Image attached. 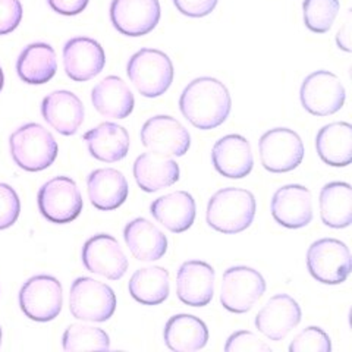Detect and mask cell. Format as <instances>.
<instances>
[{
    "label": "cell",
    "mask_w": 352,
    "mask_h": 352,
    "mask_svg": "<svg viewBox=\"0 0 352 352\" xmlns=\"http://www.w3.org/2000/svg\"><path fill=\"white\" fill-rule=\"evenodd\" d=\"M179 109L191 125L208 131L222 125L232 109V98L228 88L212 76L195 78L179 98Z\"/></svg>",
    "instance_id": "6da1fadb"
},
{
    "label": "cell",
    "mask_w": 352,
    "mask_h": 352,
    "mask_svg": "<svg viewBox=\"0 0 352 352\" xmlns=\"http://www.w3.org/2000/svg\"><path fill=\"white\" fill-rule=\"evenodd\" d=\"M256 198L248 190L223 188L207 206V223L217 232L235 235L251 226L256 217Z\"/></svg>",
    "instance_id": "7a4b0ae2"
},
{
    "label": "cell",
    "mask_w": 352,
    "mask_h": 352,
    "mask_svg": "<svg viewBox=\"0 0 352 352\" xmlns=\"http://www.w3.org/2000/svg\"><path fill=\"white\" fill-rule=\"evenodd\" d=\"M10 154L21 169L40 172L52 166L58 157V142L50 132L38 124L18 128L9 138Z\"/></svg>",
    "instance_id": "3957f363"
},
{
    "label": "cell",
    "mask_w": 352,
    "mask_h": 352,
    "mask_svg": "<svg viewBox=\"0 0 352 352\" xmlns=\"http://www.w3.org/2000/svg\"><path fill=\"white\" fill-rule=\"evenodd\" d=\"M131 82L144 97L154 98L166 93L173 82V63L166 53L156 49H141L128 62Z\"/></svg>",
    "instance_id": "277c9868"
},
{
    "label": "cell",
    "mask_w": 352,
    "mask_h": 352,
    "mask_svg": "<svg viewBox=\"0 0 352 352\" xmlns=\"http://www.w3.org/2000/svg\"><path fill=\"white\" fill-rule=\"evenodd\" d=\"M116 295L103 282L91 278L75 279L69 292V310L82 322L103 323L115 314Z\"/></svg>",
    "instance_id": "5b68a950"
},
{
    "label": "cell",
    "mask_w": 352,
    "mask_h": 352,
    "mask_svg": "<svg viewBox=\"0 0 352 352\" xmlns=\"http://www.w3.org/2000/svg\"><path fill=\"white\" fill-rule=\"evenodd\" d=\"M307 267L318 282L326 285L344 283L352 269L349 248L339 239H318L308 248Z\"/></svg>",
    "instance_id": "8992f818"
},
{
    "label": "cell",
    "mask_w": 352,
    "mask_h": 352,
    "mask_svg": "<svg viewBox=\"0 0 352 352\" xmlns=\"http://www.w3.org/2000/svg\"><path fill=\"white\" fill-rule=\"evenodd\" d=\"M38 208L52 223H69L82 212V197L75 181L68 176H56L38 191Z\"/></svg>",
    "instance_id": "52a82bcc"
},
{
    "label": "cell",
    "mask_w": 352,
    "mask_h": 352,
    "mask_svg": "<svg viewBox=\"0 0 352 352\" xmlns=\"http://www.w3.org/2000/svg\"><path fill=\"white\" fill-rule=\"evenodd\" d=\"M258 150L263 168L272 173H286L298 168L305 153L301 137L288 128L267 131L258 141Z\"/></svg>",
    "instance_id": "ba28073f"
},
{
    "label": "cell",
    "mask_w": 352,
    "mask_h": 352,
    "mask_svg": "<svg viewBox=\"0 0 352 352\" xmlns=\"http://www.w3.org/2000/svg\"><path fill=\"white\" fill-rule=\"evenodd\" d=\"M266 292V280L261 274L247 266H235L225 270L222 278L220 302L228 311L244 314Z\"/></svg>",
    "instance_id": "9c48e42d"
},
{
    "label": "cell",
    "mask_w": 352,
    "mask_h": 352,
    "mask_svg": "<svg viewBox=\"0 0 352 352\" xmlns=\"http://www.w3.org/2000/svg\"><path fill=\"white\" fill-rule=\"evenodd\" d=\"M21 310L34 322H52L62 311L60 282L47 274L28 279L19 291Z\"/></svg>",
    "instance_id": "30bf717a"
},
{
    "label": "cell",
    "mask_w": 352,
    "mask_h": 352,
    "mask_svg": "<svg viewBox=\"0 0 352 352\" xmlns=\"http://www.w3.org/2000/svg\"><path fill=\"white\" fill-rule=\"evenodd\" d=\"M300 97L308 113L314 116H329L344 107L346 93L335 74L316 71L304 80Z\"/></svg>",
    "instance_id": "8fae6325"
},
{
    "label": "cell",
    "mask_w": 352,
    "mask_h": 352,
    "mask_svg": "<svg viewBox=\"0 0 352 352\" xmlns=\"http://www.w3.org/2000/svg\"><path fill=\"white\" fill-rule=\"evenodd\" d=\"M142 146L166 157H181L191 146L190 132L179 120L159 115L150 118L141 129Z\"/></svg>",
    "instance_id": "7c38bea8"
},
{
    "label": "cell",
    "mask_w": 352,
    "mask_h": 352,
    "mask_svg": "<svg viewBox=\"0 0 352 352\" xmlns=\"http://www.w3.org/2000/svg\"><path fill=\"white\" fill-rule=\"evenodd\" d=\"M110 21L120 34L146 36L159 24L160 3L159 0H112Z\"/></svg>",
    "instance_id": "4fadbf2b"
},
{
    "label": "cell",
    "mask_w": 352,
    "mask_h": 352,
    "mask_svg": "<svg viewBox=\"0 0 352 352\" xmlns=\"http://www.w3.org/2000/svg\"><path fill=\"white\" fill-rule=\"evenodd\" d=\"M82 263L88 272L119 280L128 270V258L119 242L107 234H98L82 247Z\"/></svg>",
    "instance_id": "5bb4252c"
},
{
    "label": "cell",
    "mask_w": 352,
    "mask_h": 352,
    "mask_svg": "<svg viewBox=\"0 0 352 352\" xmlns=\"http://www.w3.org/2000/svg\"><path fill=\"white\" fill-rule=\"evenodd\" d=\"M106 53L100 43L88 37L71 38L63 47L65 72L76 82L93 80L104 69Z\"/></svg>",
    "instance_id": "9a60e30c"
},
{
    "label": "cell",
    "mask_w": 352,
    "mask_h": 352,
    "mask_svg": "<svg viewBox=\"0 0 352 352\" xmlns=\"http://www.w3.org/2000/svg\"><path fill=\"white\" fill-rule=\"evenodd\" d=\"M301 322V308L292 296L278 294L272 296L256 316L258 332L274 342L288 336Z\"/></svg>",
    "instance_id": "2e32d148"
},
{
    "label": "cell",
    "mask_w": 352,
    "mask_h": 352,
    "mask_svg": "<svg viewBox=\"0 0 352 352\" xmlns=\"http://www.w3.org/2000/svg\"><path fill=\"white\" fill-rule=\"evenodd\" d=\"M272 216L285 228L300 229L313 220L311 192L302 185H285L272 198Z\"/></svg>",
    "instance_id": "e0dca14e"
},
{
    "label": "cell",
    "mask_w": 352,
    "mask_h": 352,
    "mask_svg": "<svg viewBox=\"0 0 352 352\" xmlns=\"http://www.w3.org/2000/svg\"><path fill=\"white\" fill-rule=\"evenodd\" d=\"M214 269L204 261H185L176 274L178 298L191 307H204L214 295Z\"/></svg>",
    "instance_id": "ac0fdd59"
},
{
    "label": "cell",
    "mask_w": 352,
    "mask_h": 352,
    "mask_svg": "<svg viewBox=\"0 0 352 352\" xmlns=\"http://www.w3.org/2000/svg\"><path fill=\"white\" fill-rule=\"evenodd\" d=\"M41 115L54 131L68 137L76 134L84 122V104L71 91H53L44 97Z\"/></svg>",
    "instance_id": "d6986e66"
},
{
    "label": "cell",
    "mask_w": 352,
    "mask_h": 352,
    "mask_svg": "<svg viewBox=\"0 0 352 352\" xmlns=\"http://www.w3.org/2000/svg\"><path fill=\"white\" fill-rule=\"evenodd\" d=\"M214 169L230 179L245 178L254 166L251 146L242 135H226L220 138L212 151Z\"/></svg>",
    "instance_id": "ffe728a7"
},
{
    "label": "cell",
    "mask_w": 352,
    "mask_h": 352,
    "mask_svg": "<svg viewBox=\"0 0 352 352\" xmlns=\"http://www.w3.org/2000/svg\"><path fill=\"white\" fill-rule=\"evenodd\" d=\"M87 188L91 204L103 212L116 210L126 201L129 194L124 173L112 168L93 170L87 178Z\"/></svg>",
    "instance_id": "44dd1931"
},
{
    "label": "cell",
    "mask_w": 352,
    "mask_h": 352,
    "mask_svg": "<svg viewBox=\"0 0 352 352\" xmlns=\"http://www.w3.org/2000/svg\"><path fill=\"white\" fill-rule=\"evenodd\" d=\"M195 210L194 197L186 191L166 194L154 200L150 206L153 217L173 234H182L192 226Z\"/></svg>",
    "instance_id": "7402d4cb"
},
{
    "label": "cell",
    "mask_w": 352,
    "mask_h": 352,
    "mask_svg": "<svg viewBox=\"0 0 352 352\" xmlns=\"http://www.w3.org/2000/svg\"><path fill=\"white\" fill-rule=\"evenodd\" d=\"M131 254L140 261L160 260L168 251V239L162 230L144 217L134 219L124 229Z\"/></svg>",
    "instance_id": "603a6c76"
},
{
    "label": "cell",
    "mask_w": 352,
    "mask_h": 352,
    "mask_svg": "<svg viewBox=\"0 0 352 352\" xmlns=\"http://www.w3.org/2000/svg\"><path fill=\"white\" fill-rule=\"evenodd\" d=\"M134 178L146 192H157L179 181V166L170 157L144 153L134 163Z\"/></svg>",
    "instance_id": "cb8c5ba5"
},
{
    "label": "cell",
    "mask_w": 352,
    "mask_h": 352,
    "mask_svg": "<svg viewBox=\"0 0 352 352\" xmlns=\"http://www.w3.org/2000/svg\"><path fill=\"white\" fill-rule=\"evenodd\" d=\"M84 141L91 156L104 163L125 159L131 146L128 131L113 122H103L85 132Z\"/></svg>",
    "instance_id": "d4e9b609"
},
{
    "label": "cell",
    "mask_w": 352,
    "mask_h": 352,
    "mask_svg": "<svg viewBox=\"0 0 352 352\" xmlns=\"http://www.w3.org/2000/svg\"><path fill=\"white\" fill-rule=\"evenodd\" d=\"M91 102L100 115L112 119H125L134 110V94L119 76L110 75L91 91Z\"/></svg>",
    "instance_id": "484cf974"
},
{
    "label": "cell",
    "mask_w": 352,
    "mask_h": 352,
    "mask_svg": "<svg viewBox=\"0 0 352 352\" xmlns=\"http://www.w3.org/2000/svg\"><path fill=\"white\" fill-rule=\"evenodd\" d=\"M164 344L175 352H194L208 342V329L200 318L191 314H176L164 326Z\"/></svg>",
    "instance_id": "4316f807"
},
{
    "label": "cell",
    "mask_w": 352,
    "mask_h": 352,
    "mask_svg": "<svg viewBox=\"0 0 352 352\" xmlns=\"http://www.w3.org/2000/svg\"><path fill=\"white\" fill-rule=\"evenodd\" d=\"M58 71L56 52L46 43H32L21 52L16 60L19 78L32 85L49 82Z\"/></svg>",
    "instance_id": "83f0119b"
},
{
    "label": "cell",
    "mask_w": 352,
    "mask_h": 352,
    "mask_svg": "<svg viewBox=\"0 0 352 352\" xmlns=\"http://www.w3.org/2000/svg\"><path fill=\"white\" fill-rule=\"evenodd\" d=\"M316 148L329 166H348L352 162V126L348 122L323 126L316 137Z\"/></svg>",
    "instance_id": "f1b7e54d"
},
{
    "label": "cell",
    "mask_w": 352,
    "mask_h": 352,
    "mask_svg": "<svg viewBox=\"0 0 352 352\" xmlns=\"http://www.w3.org/2000/svg\"><path fill=\"white\" fill-rule=\"evenodd\" d=\"M320 216L329 228L342 229L352 223V188L346 182H330L320 192Z\"/></svg>",
    "instance_id": "f546056e"
},
{
    "label": "cell",
    "mask_w": 352,
    "mask_h": 352,
    "mask_svg": "<svg viewBox=\"0 0 352 352\" xmlns=\"http://www.w3.org/2000/svg\"><path fill=\"white\" fill-rule=\"evenodd\" d=\"M128 289L135 301L144 305H159L169 296V272L159 266L140 269L132 274Z\"/></svg>",
    "instance_id": "4dcf8cb0"
},
{
    "label": "cell",
    "mask_w": 352,
    "mask_h": 352,
    "mask_svg": "<svg viewBox=\"0 0 352 352\" xmlns=\"http://www.w3.org/2000/svg\"><path fill=\"white\" fill-rule=\"evenodd\" d=\"M62 345L65 351H109V335L100 327L71 324L65 330Z\"/></svg>",
    "instance_id": "1f68e13d"
},
{
    "label": "cell",
    "mask_w": 352,
    "mask_h": 352,
    "mask_svg": "<svg viewBox=\"0 0 352 352\" xmlns=\"http://www.w3.org/2000/svg\"><path fill=\"white\" fill-rule=\"evenodd\" d=\"M339 8V0H304L305 27L317 34H324L332 28Z\"/></svg>",
    "instance_id": "d6a6232c"
},
{
    "label": "cell",
    "mask_w": 352,
    "mask_h": 352,
    "mask_svg": "<svg viewBox=\"0 0 352 352\" xmlns=\"http://www.w3.org/2000/svg\"><path fill=\"white\" fill-rule=\"evenodd\" d=\"M291 352H330L332 342L323 329L310 326L304 329L289 345Z\"/></svg>",
    "instance_id": "836d02e7"
},
{
    "label": "cell",
    "mask_w": 352,
    "mask_h": 352,
    "mask_svg": "<svg viewBox=\"0 0 352 352\" xmlns=\"http://www.w3.org/2000/svg\"><path fill=\"white\" fill-rule=\"evenodd\" d=\"M21 213L16 191L8 184H0V230L12 226Z\"/></svg>",
    "instance_id": "e575fe53"
},
{
    "label": "cell",
    "mask_w": 352,
    "mask_h": 352,
    "mask_svg": "<svg viewBox=\"0 0 352 352\" xmlns=\"http://www.w3.org/2000/svg\"><path fill=\"white\" fill-rule=\"evenodd\" d=\"M226 352H272V348L248 330H239L229 336L225 345Z\"/></svg>",
    "instance_id": "d590c367"
},
{
    "label": "cell",
    "mask_w": 352,
    "mask_h": 352,
    "mask_svg": "<svg viewBox=\"0 0 352 352\" xmlns=\"http://www.w3.org/2000/svg\"><path fill=\"white\" fill-rule=\"evenodd\" d=\"M22 19L19 0H0V36H6L18 28Z\"/></svg>",
    "instance_id": "8d00e7d4"
},
{
    "label": "cell",
    "mask_w": 352,
    "mask_h": 352,
    "mask_svg": "<svg viewBox=\"0 0 352 352\" xmlns=\"http://www.w3.org/2000/svg\"><path fill=\"white\" fill-rule=\"evenodd\" d=\"M219 0H173L176 9L185 16L203 18L212 14Z\"/></svg>",
    "instance_id": "74e56055"
},
{
    "label": "cell",
    "mask_w": 352,
    "mask_h": 352,
    "mask_svg": "<svg viewBox=\"0 0 352 352\" xmlns=\"http://www.w3.org/2000/svg\"><path fill=\"white\" fill-rule=\"evenodd\" d=\"M90 0H47L49 6L60 15H78L87 8Z\"/></svg>",
    "instance_id": "f35d334b"
},
{
    "label": "cell",
    "mask_w": 352,
    "mask_h": 352,
    "mask_svg": "<svg viewBox=\"0 0 352 352\" xmlns=\"http://www.w3.org/2000/svg\"><path fill=\"white\" fill-rule=\"evenodd\" d=\"M336 41L338 46L345 50V52H351V27H349V14L346 18L345 25L339 30L338 36H336Z\"/></svg>",
    "instance_id": "ab89813d"
},
{
    "label": "cell",
    "mask_w": 352,
    "mask_h": 352,
    "mask_svg": "<svg viewBox=\"0 0 352 352\" xmlns=\"http://www.w3.org/2000/svg\"><path fill=\"white\" fill-rule=\"evenodd\" d=\"M3 84H5V75H3V71H2V68H0V91H2Z\"/></svg>",
    "instance_id": "60d3db41"
},
{
    "label": "cell",
    "mask_w": 352,
    "mask_h": 352,
    "mask_svg": "<svg viewBox=\"0 0 352 352\" xmlns=\"http://www.w3.org/2000/svg\"><path fill=\"white\" fill-rule=\"evenodd\" d=\"M0 344H2V327H0Z\"/></svg>",
    "instance_id": "b9f144b4"
}]
</instances>
